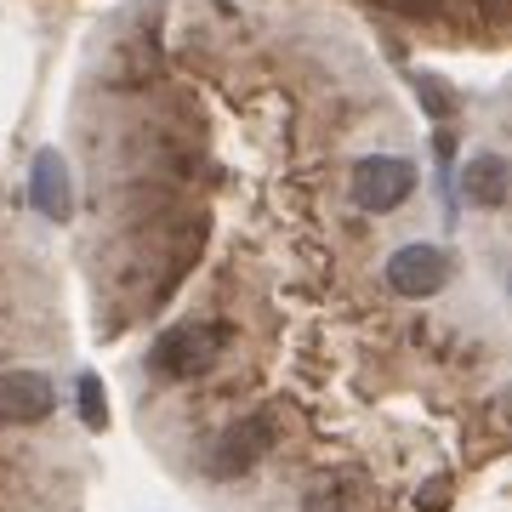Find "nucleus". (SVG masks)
I'll return each mask as SVG.
<instances>
[{
    "label": "nucleus",
    "instance_id": "f257e3e1",
    "mask_svg": "<svg viewBox=\"0 0 512 512\" xmlns=\"http://www.w3.org/2000/svg\"><path fill=\"white\" fill-rule=\"evenodd\" d=\"M222 342H228L222 325H171L160 342H154L148 365L160 370V376H171V382H183V376H200V370L217 359Z\"/></svg>",
    "mask_w": 512,
    "mask_h": 512
},
{
    "label": "nucleus",
    "instance_id": "f03ea898",
    "mask_svg": "<svg viewBox=\"0 0 512 512\" xmlns=\"http://www.w3.org/2000/svg\"><path fill=\"white\" fill-rule=\"evenodd\" d=\"M416 194V165L410 160H393V154H376V160H359L353 165V200L359 211H399L404 200Z\"/></svg>",
    "mask_w": 512,
    "mask_h": 512
},
{
    "label": "nucleus",
    "instance_id": "7ed1b4c3",
    "mask_svg": "<svg viewBox=\"0 0 512 512\" xmlns=\"http://www.w3.org/2000/svg\"><path fill=\"white\" fill-rule=\"evenodd\" d=\"M268 444H274V416H245L234 421L217 444H211V461H205V473L211 478H239L251 473L256 461L268 456Z\"/></svg>",
    "mask_w": 512,
    "mask_h": 512
},
{
    "label": "nucleus",
    "instance_id": "20e7f679",
    "mask_svg": "<svg viewBox=\"0 0 512 512\" xmlns=\"http://www.w3.org/2000/svg\"><path fill=\"white\" fill-rule=\"evenodd\" d=\"M387 285L410 302L421 296H439L450 285V256L439 245H399V251L387 256Z\"/></svg>",
    "mask_w": 512,
    "mask_h": 512
},
{
    "label": "nucleus",
    "instance_id": "39448f33",
    "mask_svg": "<svg viewBox=\"0 0 512 512\" xmlns=\"http://www.w3.org/2000/svg\"><path fill=\"white\" fill-rule=\"evenodd\" d=\"M57 404V387L40 376V370H6L0 376V421L12 427H29V421H46Z\"/></svg>",
    "mask_w": 512,
    "mask_h": 512
},
{
    "label": "nucleus",
    "instance_id": "423d86ee",
    "mask_svg": "<svg viewBox=\"0 0 512 512\" xmlns=\"http://www.w3.org/2000/svg\"><path fill=\"white\" fill-rule=\"evenodd\" d=\"M29 200L46 222H69L74 217V188H69V165L57 148H40L35 171H29Z\"/></svg>",
    "mask_w": 512,
    "mask_h": 512
},
{
    "label": "nucleus",
    "instance_id": "0eeeda50",
    "mask_svg": "<svg viewBox=\"0 0 512 512\" xmlns=\"http://www.w3.org/2000/svg\"><path fill=\"white\" fill-rule=\"evenodd\" d=\"M461 188H467L473 205L501 211V205H507V160H501V154H473L467 171H461Z\"/></svg>",
    "mask_w": 512,
    "mask_h": 512
},
{
    "label": "nucleus",
    "instance_id": "6e6552de",
    "mask_svg": "<svg viewBox=\"0 0 512 512\" xmlns=\"http://www.w3.org/2000/svg\"><path fill=\"white\" fill-rule=\"evenodd\" d=\"M80 416H86V427H103L109 421V410H103V382L97 376H80Z\"/></svg>",
    "mask_w": 512,
    "mask_h": 512
},
{
    "label": "nucleus",
    "instance_id": "1a4fd4ad",
    "mask_svg": "<svg viewBox=\"0 0 512 512\" xmlns=\"http://www.w3.org/2000/svg\"><path fill=\"white\" fill-rule=\"evenodd\" d=\"M393 6H421V0H393Z\"/></svg>",
    "mask_w": 512,
    "mask_h": 512
}]
</instances>
